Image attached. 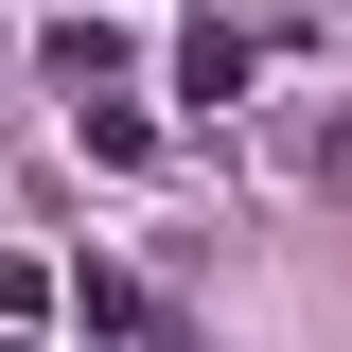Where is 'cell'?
Returning a JSON list of instances; mask_svg holds the SVG:
<instances>
[{
    "label": "cell",
    "mask_w": 352,
    "mask_h": 352,
    "mask_svg": "<svg viewBox=\"0 0 352 352\" xmlns=\"http://www.w3.org/2000/svg\"><path fill=\"white\" fill-rule=\"evenodd\" d=\"M71 317H88V335H106V352H176V317L141 300L124 264H88V282H71Z\"/></svg>",
    "instance_id": "1"
},
{
    "label": "cell",
    "mask_w": 352,
    "mask_h": 352,
    "mask_svg": "<svg viewBox=\"0 0 352 352\" xmlns=\"http://www.w3.org/2000/svg\"><path fill=\"white\" fill-rule=\"evenodd\" d=\"M176 106H247V36H229V18H194V53H176Z\"/></svg>",
    "instance_id": "2"
},
{
    "label": "cell",
    "mask_w": 352,
    "mask_h": 352,
    "mask_svg": "<svg viewBox=\"0 0 352 352\" xmlns=\"http://www.w3.org/2000/svg\"><path fill=\"white\" fill-rule=\"evenodd\" d=\"M36 317H53V264H18V247H0V335H36Z\"/></svg>",
    "instance_id": "3"
},
{
    "label": "cell",
    "mask_w": 352,
    "mask_h": 352,
    "mask_svg": "<svg viewBox=\"0 0 352 352\" xmlns=\"http://www.w3.org/2000/svg\"><path fill=\"white\" fill-rule=\"evenodd\" d=\"M0 352H53V335H0Z\"/></svg>",
    "instance_id": "4"
}]
</instances>
